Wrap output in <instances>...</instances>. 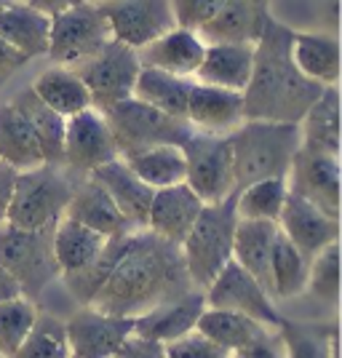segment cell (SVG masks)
Returning a JSON list of instances; mask_svg holds the SVG:
<instances>
[{
	"label": "cell",
	"instance_id": "cell-34",
	"mask_svg": "<svg viewBox=\"0 0 342 358\" xmlns=\"http://www.w3.org/2000/svg\"><path fill=\"white\" fill-rule=\"evenodd\" d=\"M286 358H340V340L334 324H305L283 318L278 327Z\"/></svg>",
	"mask_w": 342,
	"mask_h": 358
},
{
	"label": "cell",
	"instance_id": "cell-5",
	"mask_svg": "<svg viewBox=\"0 0 342 358\" xmlns=\"http://www.w3.org/2000/svg\"><path fill=\"white\" fill-rule=\"evenodd\" d=\"M78 179L80 177L70 174L59 164H41L35 169L16 171L14 190L3 222L24 230L54 227L64 217Z\"/></svg>",
	"mask_w": 342,
	"mask_h": 358
},
{
	"label": "cell",
	"instance_id": "cell-28",
	"mask_svg": "<svg viewBox=\"0 0 342 358\" xmlns=\"http://www.w3.org/2000/svg\"><path fill=\"white\" fill-rule=\"evenodd\" d=\"M278 224L265 220H238L233 236V259L270 292V254ZM273 297V294H270Z\"/></svg>",
	"mask_w": 342,
	"mask_h": 358
},
{
	"label": "cell",
	"instance_id": "cell-20",
	"mask_svg": "<svg viewBox=\"0 0 342 358\" xmlns=\"http://www.w3.org/2000/svg\"><path fill=\"white\" fill-rule=\"evenodd\" d=\"M204 51H206V43L201 41V35L195 30L171 27L164 35H158L155 41H150L148 45L136 48V59L142 67H155V70H166L171 75L193 78L204 59Z\"/></svg>",
	"mask_w": 342,
	"mask_h": 358
},
{
	"label": "cell",
	"instance_id": "cell-51",
	"mask_svg": "<svg viewBox=\"0 0 342 358\" xmlns=\"http://www.w3.org/2000/svg\"><path fill=\"white\" fill-rule=\"evenodd\" d=\"M0 3H6V0H0Z\"/></svg>",
	"mask_w": 342,
	"mask_h": 358
},
{
	"label": "cell",
	"instance_id": "cell-45",
	"mask_svg": "<svg viewBox=\"0 0 342 358\" xmlns=\"http://www.w3.org/2000/svg\"><path fill=\"white\" fill-rule=\"evenodd\" d=\"M113 358H166V350L161 343L142 340V337L131 334L126 343L120 345V350Z\"/></svg>",
	"mask_w": 342,
	"mask_h": 358
},
{
	"label": "cell",
	"instance_id": "cell-32",
	"mask_svg": "<svg viewBox=\"0 0 342 358\" xmlns=\"http://www.w3.org/2000/svg\"><path fill=\"white\" fill-rule=\"evenodd\" d=\"M0 161L16 171L43 164V152L32 134L30 123L16 110L11 99L0 105Z\"/></svg>",
	"mask_w": 342,
	"mask_h": 358
},
{
	"label": "cell",
	"instance_id": "cell-37",
	"mask_svg": "<svg viewBox=\"0 0 342 358\" xmlns=\"http://www.w3.org/2000/svg\"><path fill=\"white\" fill-rule=\"evenodd\" d=\"M123 161L131 166L136 177L148 182L152 190L185 182V155L177 145H158V148L134 152Z\"/></svg>",
	"mask_w": 342,
	"mask_h": 358
},
{
	"label": "cell",
	"instance_id": "cell-3",
	"mask_svg": "<svg viewBox=\"0 0 342 358\" xmlns=\"http://www.w3.org/2000/svg\"><path fill=\"white\" fill-rule=\"evenodd\" d=\"M233 152V193L259 182L283 177L299 148V123L278 120H243L230 134Z\"/></svg>",
	"mask_w": 342,
	"mask_h": 358
},
{
	"label": "cell",
	"instance_id": "cell-21",
	"mask_svg": "<svg viewBox=\"0 0 342 358\" xmlns=\"http://www.w3.org/2000/svg\"><path fill=\"white\" fill-rule=\"evenodd\" d=\"M64 217H70L75 222L102 233L104 238L123 236L129 230H139V227H131V222L113 203V198L104 193L102 185L91 177H80L75 182V190L70 195V201H67Z\"/></svg>",
	"mask_w": 342,
	"mask_h": 358
},
{
	"label": "cell",
	"instance_id": "cell-25",
	"mask_svg": "<svg viewBox=\"0 0 342 358\" xmlns=\"http://www.w3.org/2000/svg\"><path fill=\"white\" fill-rule=\"evenodd\" d=\"M254 43H206L204 59L195 70L198 83L243 91L252 78Z\"/></svg>",
	"mask_w": 342,
	"mask_h": 358
},
{
	"label": "cell",
	"instance_id": "cell-44",
	"mask_svg": "<svg viewBox=\"0 0 342 358\" xmlns=\"http://www.w3.org/2000/svg\"><path fill=\"white\" fill-rule=\"evenodd\" d=\"M230 358H286L281 337H278V329H265V331H259L254 340L236 348V350L230 353Z\"/></svg>",
	"mask_w": 342,
	"mask_h": 358
},
{
	"label": "cell",
	"instance_id": "cell-53",
	"mask_svg": "<svg viewBox=\"0 0 342 358\" xmlns=\"http://www.w3.org/2000/svg\"><path fill=\"white\" fill-rule=\"evenodd\" d=\"M70 358H75V356H70Z\"/></svg>",
	"mask_w": 342,
	"mask_h": 358
},
{
	"label": "cell",
	"instance_id": "cell-49",
	"mask_svg": "<svg viewBox=\"0 0 342 358\" xmlns=\"http://www.w3.org/2000/svg\"><path fill=\"white\" fill-rule=\"evenodd\" d=\"M22 294V286L16 281L14 275L8 273V270L0 265V302H6V299H14Z\"/></svg>",
	"mask_w": 342,
	"mask_h": 358
},
{
	"label": "cell",
	"instance_id": "cell-31",
	"mask_svg": "<svg viewBox=\"0 0 342 358\" xmlns=\"http://www.w3.org/2000/svg\"><path fill=\"white\" fill-rule=\"evenodd\" d=\"M190 89H193V78L171 75L166 70H155V67H139L131 96H136L145 105L155 107V110H161L166 115L185 118Z\"/></svg>",
	"mask_w": 342,
	"mask_h": 358
},
{
	"label": "cell",
	"instance_id": "cell-14",
	"mask_svg": "<svg viewBox=\"0 0 342 358\" xmlns=\"http://www.w3.org/2000/svg\"><path fill=\"white\" fill-rule=\"evenodd\" d=\"M64 329L75 358H113L120 345L134 334V318L80 305V310L64 321Z\"/></svg>",
	"mask_w": 342,
	"mask_h": 358
},
{
	"label": "cell",
	"instance_id": "cell-23",
	"mask_svg": "<svg viewBox=\"0 0 342 358\" xmlns=\"http://www.w3.org/2000/svg\"><path fill=\"white\" fill-rule=\"evenodd\" d=\"M268 14V0H225L198 35L204 43H254Z\"/></svg>",
	"mask_w": 342,
	"mask_h": 358
},
{
	"label": "cell",
	"instance_id": "cell-22",
	"mask_svg": "<svg viewBox=\"0 0 342 358\" xmlns=\"http://www.w3.org/2000/svg\"><path fill=\"white\" fill-rule=\"evenodd\" d=\"M89 177L102 185L104 193L113 198V203L131 222V227H145L148 224V209L155 190L150 187L148 182H142L136 177L134 169L126 164L120 155L102 164L99 169H94Z\"/></svg>",
	"mask_w": 342,
	"mask_h": 358
},
{
	"label": "cell",
	"instance_id": "cell-2",
	"mask_svg": "<svg viewBox=\"0 0 342 358\" xmlns=\"http://www.w3.org/2000/svg\"><path fill=\"white\" fill-rule=\"evenodd\" d=\"M292 27L273 14L265 16L254 41L252 78L243 94V118L299 123L324 86L308 80L292 62Z\"/></svg>",
	"mask_w": 342,
	"mask_h": 358
},
{
	"label": "cell",
	"instance_id": "cell-24",
	"mask_svg": "<svg viewBox=\"0 0 342 358\" xmlns=\"http://www.w3.org/2000/svg\"><path fill=\"white\" fill-rule=\"evenodd\" d=\"M292 62L299 73L318 86H337L340 80V41L332 32L292 30Z\"/></svg>",
	"mask_w": 342,
	"mask_h": 358
},
{
	"label": "cell",
	"instance_id": "cell-19",
	"mask_svg": "<svg viewBox=\"0 0 342 358\" xmlns=\"http://www.w3.org/2000/svg\"><path fill=\"white\" fill-rule=\"evenodd\" d=\"M204 209V201L185 185H169V187H158L152 193L148 209V227L150 233L161 236L164 241L171 243H182V238L187 236V230L193 227L198 211Z\"/></svg>",
	"mask_w": 342,
	"mask_h": 358
},
{
	"label": "cell",
	"instance_id": "cell-43",
	"mask_svg": "<svg viewBox=\"0 0 342 358\" xmlns=\"http://www.w3.org/2000/svg\"><path fill=\"white\" fill-rule=\"evenodd\" d=\"M225 0H171V11L177 27L185 30H201L211 16L222 8Z\"/></svg>",
	"mask_w": 342,
	"mask_h": 358
},
{
	"label": "cell",
	"instance_id": "cell-46",
	"mask_svg": "<svg viewBox=\"0 0 342 358\" xmlns=\"http://www.w3.org/2000/svg\"><path fill=\"white\" fill-rule=\"evenodd\" d=\"M24 64H30V59H27L22 51H16L11 43H6V41L0 38V89H3Z\"/></svg>",
	"mask_w": 342,
	"mask_h": 358
},
{
	"label": "cell",
	"instance_id": "cell-26",
	"mask_svg": "<svg viewBox=\"0 0 342 358\" xmlns=\"http://www.w3.org/2000/svg\"><path fill=\"white\" fill-rule=\"evenodd\" d=\"M48 27L51 16L35 11L24 0L0 3V38L22 51L27 59L45 57L48 51Z\"/></svg>",
	"mask_w": 342,
	"mask_h": 358
},
{
	"label": "cell",
	"instance_id": "cell-29",
	"mask_svg": "<svg viewBox=\"0 0 342 358\" xmlns=\"http://www.w3.org/2000/svg\"><path fill=\"white\" fill-rule=\"evenodd\" d=\"M30 89L41 102H45L54 113H59L62 118H70L75 113L91 107V94L86 83L73 67H64V64H54L43 70L32 80Z\"/></svg>",
	"mask_w": 342,
	"mask_h": 358
},
{
	"label": "cell",
	"instance_id": "cell-10",
	"mask_svg": "<svg viewBox=\"0 0 342 358\" xmlns=\"http://www.w3.org/2000/svg\"><path fill=\"white\" fill-rule=\"evenodd\" d=\"M139 59L136 51L129 45L110 41L104 43L94 57L75 64L73 70L80 75L91 94V107L104 113L107 107L118 105L134 94L136 75H139Z\"/></svg>",
	"mask_w": 342,
	"mask_h": 358
},
{
	"label": "cell",
	"instance_id": "cell-35",
	"mask_svg": "<svg viewBox=\"0 0 342 358\" xmlns=\"http://www.w3.org/2000/svg\"><path fill=\"white\" fill-rule=\"evenodd\" d=\"M308 265L302 252L278 230L273 254H270V294L273 299H294L305 292L308 284Z\"/></svg>",
	"mask_w": 342,
	"mask_h": 358
},
{
	"label": "cell",
	"instance_id": "cell-9",
	"mask_svg": "<svg viewBox=\"0 0 342 358\" xmlns=\"http://www.w3.org/2000/svg\"><path fill=\"white\" fill-rule=\"evenodd\" d=\"M185 185L204 203H217L233 193V152L227 134L195 131L182 142Z\"/></svg>",
	"mask_w": 342,
	"mask_h": 358
},
{
	"label": "cell",
	"instance_id": "cell-4",
	"mask_svg": "<svg viewBox=\"0 0 342 358\" xmlns=\"http://www.w3.org/2000/svg\"><path fill=\"white\" fill-rule=\"evenodd\" d=\"M236 224V193L217 203H204V209L198 211L193 227L179 243L185 268L195 289H206L214 281V275L233 259Z\"/></svg>",
	"mask_w": 342,
	"mask_h": 358
},
{
	"label": "cell",
	"instance_id": "cell-12",
	"mask_svg": "<svg viewBox=\"0 0 342 358\" xmlns=\"http://www.w3.org/2000/svg\"><path fill=\"white\" fill-rule=\"evenodd\" d=\"M118 158V148L104 115L97 107H86L64 120L62 166L75 177H89L94 169Z\"/></svg>",
	"mask_w": 342,
	"mask_h": 358
},
{
	"label": "cell",
	"instance_id": "cell-42",
	"mask_svg": "<svg viewBox=\"0 0 342 358\" xmlns=\"http://www.w3.org/2000/svg\"><path fill=\"white\" fill-rule=\"evenodd\" d=\"M166 358H230V353L222 345H217L214 340H208L206 334H201L198 329L182 334L179 340L164 345Z\"/></svg>",
	"mask_w": 342,
	"mask_h": 358
},
{
	"label": "cell",
	"instance_id": "cell-52",
	"mask_svg": "<svg viewBox=\"0 0 342 358\" xmlns=\"http://www.w3.org/2000/svg\"><path fill=\"white\" fill-rule=\"evenodd\" d=\"M0 358H6V356H0Z\"/></svg>",
	"mask_w": 342,
	"mask_h": 358
},
{
	"label": "cell",
	"instance_id": "cell-18",
	"mask_svg": "<svg viewBox=\"0 0 342 358\" xmlns=\"http://www.w3.org/2000/svg\"><path fill=\"white\" fill-rule=\"evenodd\" d=\"M206 308V297L204 289H190L187 294L174 297L169 302H161L155 308H150L148 313L134 318V334L142 340H152V343H171L179 340L182 334L193 331L198 324V315Z\"/></svg>",
	"mask_w": 342,
	"mask_h": 358
},
{
	"label": "cell",
	"instance_id": "cell-15",
	"mask_svg": "<svg viewBox=\"0 0 342 358\" xmlns=\"http://www.w3.org/2000/svg\"><path fill=\"white\" fill-rule=\"evenodd\" d=\"M102 11L110 22L113 41L134 51L177 27L171 0H110L102 3Z\"/></svg>",
	"mask_w": 342,
	"mask_h": 358
},
{
	"label": "cell",
	"instance_id": "cell-13",
	"mask_svg": "<svg viewBox=\"0 0 342 358\" xmlns=\"http://www.w3.org/2000/svg\"><path fill=\"white\" fill-rule=\"evenodd\" d=\"M286 187L340 220V155L299 145L286 171Z\"/></svg>",
	"mask_w": 342,
	"mask_h": 358
},
{
	"label": "cell",
	"instance_id": "cell-47",
	"mask_svg": "<svg viewBox=\"0 0 342 358\" xmlns=\"http://www.w3.org/2000/svg\"><path fill=\"white\" fill-rule=\"evenodd\" d=\"M14 179H16V169H11L8 164L0 161V222L6 220V209H8L11 190H14Z\"/></svg>",
	"mask_w": 342,
	"mask_h": 358
},
{
	"label": "cell",
	"instance_id": "cell-8",
	"mask_svg": "<svg viewBox=\"0 0 342 358\" xmlns=\"http://www.w3.org/2000/svg\"><path fill=\"white\" fill-rule=\"evenodd\" d=\"M110 41H113V32L102 6L83 0L62 14L51 16L45 57L64 67H75L94 57Z\"/></svg>",
	"mask_w": 342,
	"mask_h": 358
},
{
	"label": "cell",
	"instance_id": "cell-38",
	"mask_svg": "<svg viewBox=\"0 0 342 358\" xmlns=\"http://www.w3.org/2000/svg\"><path fill=\"white\" fill-rule=\"evenodd\" d=\"M286 195H289V187H286L283 177L252 182V185L236 190V214H238V220L278 222Z\"/></svg>",
	"mask_w": 342,
	"mask_h": 358
},
{
	"label": "cell",
	"instance_id": "cell-11",
	"mask_svg": "<svg viewBox=\"0 0 342 358\" xmlns=\"http://www.w3.org/2000/svg\"><path fill=\"white\" fill-rule=\"evenodd\" d=\"M206 308H222V310H236L265 324L270 329H278L286 315L278 313L276 302L270 297V292L254 278L252 273L241 268L236 259H230L214 281L204 289Z\"/></svg>",
	"mask_w": 342,
	"mask_h": 358
},
{
	"label": "cell",
	"instance_id": "cell-6",
	"mask_svg": "<svg viewBox=\"0 0 342 358\" xmlns=\"http://www.w3.org/2000/svg\"><path fill=\"white\" fill-rule=\"evenodd\" d=\"M120 158H129L142 150L158 148V145H177L193 134V126L185 118L166 115L155 107L139 102L136 96H129L118 105L107 107L102 113Z\"/></svg>",
	"mask_w": 342,
	"mask_h": 358
},
{
	"label": "cell",
	"instance_id": "cell-50",
	"mask_svg": "<svg viewBox=\"0 0 342 358\" xmlns=\"http://www.w3.org/2000/svg\"><path fill=\"white\" fill-rule=\"evenodd\" d=\"M89 3H97V6H102V3H110V0H89Z\"/></svg>",
	"mask_w": 342,
	"mask_h": 358
},
{
	"label": "cell",
	"instance_id": "cell-33",
	"mask_svg": "<svg viewBox=\"0 0 342 358\" xmlns=\"http://www.w3.org/2000/svg\"><path fill=\"white\" fill-rule=\"evenodd\" d=\"M14 107L24 115L30 123L32 134L41 145L43 152V164H59L62 166V150H64V120L59 113H54L51 107L41 102L32 89L19 91L14 99Z\"/></svg>",
	"mask_w": 342,
	"mask_h": 358
},
{
	"label": "cell",
	"instance_id": "cell-1",
	"mask_svg": "<svg viewBox=\"0 0 342 358\" xmlns=\"http://www.w3.org/2000/svg\"><path fill=\"white\" fill-rule=\"evenodd\" d=\"M59 278L80 305L131 318L195 289L177 243L148 227L107 238L91 265Z\"/></svg>",
	"mask_w": 342,
	"mask_h": 358
},
{
	"label": "cell",
	"instance_id": "cell-36",
	"mask_svg": "<svg viewBox=\"0 0 342 358\" xmlns=\"http://www.w3.org/2000/svg\"><path fill=\"white\" fill-rule=\"evenodd\" d=\"M195 329L201 334H206L208 340L222 345L227 353H233L236 348L254 340L259 331H265V324L254 321L249 315L236 313V310H222V308H204V313L198 315Z\"/></svg>",
	"mask_w": 342,
	"mask_h": 358
},
{
	"label": "cell",
	"instance_id": "cell-39",
	"mask_svg": "<svg viewBox=\"0 0 342 358\" xmlns=\"http://www.w3.org/2000/svg\"><path fill=\"white\" fill-rule=\"evenodd\" d=\"M70 343L64 321L51 313H38L27 337L11 358H70Z\"/></svg>",
	"mask_w": 342,
	"mask_h": 358
},
{
	"label": "cell",
	"instance_id": "cell-41",
	"mask_svg": "<svg viewBox=\"0 0 342 358\" xmlns=\"http://www.w3.org/2000/svg\"><path fill=\"white\" fill-rule=\"evenodd\" d=\"M35 315H38V308L24 294L0 302V356H14V350L35 324Z\"/></svg>",
	"mask_w": 342,
	"mask_h": 358
},
{
	"label": "cell",
	"instance_id": "cell-16",
	"mask_svg": "<svg viewBox=\"0 0 342 358\" xmlns=\"http://www.w3.org/2000/svg\"><path fill=\"white\" fill-rule=\"evenodd\" d=\"M278 230L297 246L305 259H313L321 249L340 238V220L313 206L311 201L289 193L278 214Z\"/></svg>",
	"mask_w": 342,
	"mask_h": 358
},
{
	"label": "cell",
	"instance_id": "cell-27",
	"mask_svg": "<svg viewBox=\"0 0 342 358\" xmlns=\"http://www.w3.org/2000/svg\"><path fill=\"white\" fill-rule=\"evenodd\" d=\"M299 145L321 152L340 155L342 134H340V89L324 86L308 107V113L299 120Z\"/></svg>",
	"mask_w": 342,
	"mask_h": 358
},
{
	"label": "cell",
	"instance_id": "cell-7",
	"mask_svg": "<svg viewBox=\"0 0 342 358\" xmlns=\"http://www.w3.org/2000/svg\"><path fill=\"white\" fill-rule=\"evenodd\" d=\"M51 236L54 227L24 230L0 222V265L19 281L22 294L32 302L62 275L51 249Z\"/></svg>",
	"mask_w": 342,
	"mask_h": 358
},
{
	"label": "cell",
	"instance_id": "cell-17",
	"mask_svg": "<svg viewBox=\"0 0 342 358\" xmlns=\"http://www.w3.org/2000/svg\"><path fill=\"white\" fill-rule=\"evenodd\" d=\"M185 120L193 126L195 131H204V134H230L236 126H241L246 120L243 118V94L220 89V86H208V83H198L193 78Z\"/></svg>",
	"mask_w": 342,
	"mask_h": 358
},
{
	"label": "cell",
	"instance_id": "cell-30",
	"mask_svg": "<svg viewBox=\"0 0 342 358\" xmlns=\"http://www.w3.org/2000/svg\"><path fill=\"white\" fill-rule=\"evenodd\" d=\"M104 243H107V238H104L102 233L75 222L70 217H62L59 222L54 224L51 249H54V257H57V265H59L62 275L64 273H78L86 265H91L104 249Z\"/></svg>",
	"mask_w": 342,
	"mask_h": 358
},
{
	"label": "cell",
	"instance_id": "cell-40",
	"mask_svg": "<svg viewBox=\"0 0 342 358\" xmlns=\"http://www.w3.org/2000/svg\"><path fill=\"white\" fill-rule=\"evenodd\" d=\"M305 292H311L318 302H327V305L340 302V243L337 241L311 259Z\"/></svg>",
	"mask_w": 342,
	"mask_h": 358
},
{
	"label": "cell",
	"instance_id": "cell-48",
	"mask_svg": "<svg viewBox=\"0 0 342 358\" xmlns=\"http://www.w3.org/2000/svg\"><path fill=\"white\" fill-rule=\"evenodd\" d=\"M24 3L45 16H57V14H62V11L78 6V3H83V0H24Z\"/></svg>",
	"mask_w": 342,
	"mask_h": 358
}]
</instances>
